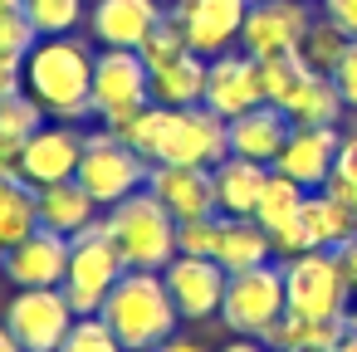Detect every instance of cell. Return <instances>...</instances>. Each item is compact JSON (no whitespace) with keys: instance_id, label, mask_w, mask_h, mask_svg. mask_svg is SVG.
Here are the masks:
<instances>
[{"instance_id":"28","label":"cell","mask_w":357,"mask_h":352,"mask_svg":"<svg viewBox=\"0 0 357 352\" xmlns=\"http://www.w3.org/2000/svg\"><path fill=\"white\" fill-rule=\"evenodd\" d=\"M45 118H50V113H45L25 89H20V93H10V98H0V152L20 162L25 142L45 128Z\"/></svg>"},{"instance_id":"13","label":"cell","mask_w":357,"mask_h":352,"mask_svg":"<svg viewBox=\"0 0 357 352\" xmlns=\"http://www.w3.org/2000/svg\"><path fill=\"white\" fill-rule=\"evenodd\" d=\"M264 103V84H259V59H250L245 49H225L215 59H206V108L220 113L225 123L259 108Z\"/></svg>"},{"instance_id":"36","label":"cell","mask_w":357,"mask_h":352,"mask_svg":"<svg viewBox=\"0 0 357 352\" xmlns=\"http://www.w3.org/2000/svg\"><path fill=\"white\" fill-rule=\"evenodd\" d=\"M186 49H191V45H186V35H181V30H176V20L167 15V20H162V25H157V30L142 40V49H137V54H142V64H147V69H157V64L181 59Z\"/></svg>"},{"instance_id":"26","label":"cell","mask_w":357,"mask_h":352,"mask_svg":"<svg viewBox=\"0 0 357 352\" xmlns=\"http://www.w3.org/2000/svg\"><path fill=\"white\" fill-rule=\"evenodd\" d=\"M30 230H40V186H30L20 171L0 176V245H20Z\"/></svg>"},{"instance_id":"49","label":"cell","mask_w":357,"mask_h":352,"mask_svg":"<svg viewBox=\"0 0 357 352\" xmlns=\"http://www.w3.org/2000/svg\"><path fill=\"white\" fill-rule=\"evenodd\" d=\"M0 274H6V245H0Z\"/></svg>"},{"instance_id":"29","label":"cell","mask_w":357,"mask_h":352,"mask_svg":"<svg viewBox=\"0 0 357 352\" xmlns=\"http://www.w3.org/2000/svg\"><path fill=\"white\" fill-rule=\"evenodd\" d=\"M303 201H308V191H303L298 181H289V176L269 171V181H264V191H259V206H255V220L274 235L279 225H289V220L303 211Z\"/></svg>"},{"instance_id":"3","label":"cell","mask_w":357,"mask_h":352,"mask_svg":"<svg viewBox=\"0 0 357 352\" xmlns=\"http://www.w3.org/2000/svg\"><path fill=\"white\" fill-rule=\"evenodd\" d=\"M98 318L118 332V342L128 352H147V347L176 337V323H181V313L167 293V279L152 269H128L113 284V293L103 298Z\"/></svg>"},{"instance_id":"18","label":"cell","mask_w":357,"mask_h":352,"mask_svg":"<svg viewBox=\"0 0 357 352\" xmlns=\"http://www.w3.org/2000/svg\"><path fill=\"white\" fill-rule=\"evenodd\" d=\"M167 20L162 0H93L89 35L103 49H142V40Z\"/></svg>"},{"instance_id":"17","label":"cell","mask_w":357,"mask_h":352,"mask_svg":"<svg viewBox=\"0 0 357 352\" xmlns=\"http://www.w3.org/2000/svg\"><path fill=\"white\" fill-rule=\"evenodd\" d=\"M337 128H294L284 152L274 157V171L298 181L303 191H323L333 181V167H337Z\"/></svg>"},{"instance_id":"47","label":"cell","mask_w":357,"mask_h":352,"mask_svg":"<svg viewBox=\"0 0 357 352\" xmlns=\"http://www.w3.org/2000/svg\"><path fill=\"white\" fill-rule=\"evenodd\" d=\"M15 171V157H6V152H0V176H10Z\"/></svg>"},{"instance_id":"20","label":"cell","mask_w":357,"mask_h":352,"mask_svg":"<svg viewBox=\"0 0 357 352\" xmlns=\"http://www.w3.org/2000/svg\"><path fill=\"white\" fill-rule=\"evenodd\" d=\"M289 132H294L289 113H284V108H274V103H259V108H250V113L230 118V152H235V157H250V162L274 167V157L284 152Z\"/></svg>"},{"instance_id":"22","label":"cell","mask_w":357,"mask_h":352,"mask_svg":"<svg viewBox=\"0 0 357 352\" xmlns=\"http://www.w3.org/2000/svg\"><path fill=\"white\" fill-rule=\"evenodd\" d=\"M274 259V235L255 215H220V240H215V264L225 274L255 269Z\"/></svg>"},{"instance_id":"14","label":"cell","mask_w":357,"mask_h":352,"mask_svg":"<svg viewBox=\"0 0 357 352\" xmlns=\"http://www.w3.org/2000/svg\"><path fill=\"white\" fill-rule=\"evenodd\" d=\"M84 137H89V132H79L74 123H45V128L25 142L15 171H20L30 186L74 181V176H79V157H84Z\"/></svg>"},{"instance_id":"38","label":"cell","mask_w":357,"mask_h":352,"mask_svg":"<svg viewBox=\"0 0 357 352\" xmlns=\"http://www.w3.org/2000/svg\"><path fill=\"white\" fill-rule=\"evenodd\" d=\"M333 186L357 191V132H347L337 142V167H333Z\"/></svg>"},{"instance_id":"45","label":"cell","mask_w":357,"mask_h":352,"mask_svg":"<svg viewBox=\"0 0 357 352\" xmlns=\"http://www.w3.org/2000/svg\"><path fill=\"white\" fill-rule=\"evenodd\" d=\"M333 352H357V332H347V328H342V342H337Z\"/></svg>"},{"instance_id":"19","label":"cell","mask_w":357,"mask_h":352,"mask_svg":"<svg viewBox=\"0 0 357 352\" xmlns=\"http://www.w3.org/2000/svg\"><path fill=\"white\" fill-rule=\"evenodd\" d=\"M147 191H152L176 220L220 215V211H215V181H211V167H167V162H152Z\"/></svg>"},{"instance_id":"44","label":"cell","mask_w":357,"mask_h":352,"mask_svg":"<svg viewBox=\"0 0 357 352\" xmlns=\"http://www.w3.org/2000/svg\"><path fill=\"white\" fill-rule=\"evenodd\" d=\"M0 352H25V347H20V342H15V332H10V328H6V323H0Z\"/></svg>"},{"instance_id":"34","label":"cell","mask_w":357,"mask_h":352,"mask_svg":"<svg viewBox=\"0 0 357 352\" xmlns=\"http://www.w3.org/2000/svg\"><path fill=\"white\" fill-rule=\"evenodd\" d=\"M59 352H128V347L118 342V332H113L98 313H79Z\"/></svg>"},{"instance_id":"42","label":"cell","mask_w":357,"mask_h":352,"mask_svg":"<svg viewBox=\"0 0 357 352\" xmlns=\"http://www.w3.org/2000/svg\"><path fill=\"white\" fill-rule=\"evenodd\" d=\"M147 352H206L201 342H186V337H167V342H157V347H147Z\"/></svg>"},{"instance_id":"15","label":"cell","mask_w":357,"mask_h":352,"mask_svg":"<svg viewBox=\"0 0 357 352\" xmlns=\"http://www.w3.org/2000/svg\"><path fill=\"white\" fill-rule=\"evenodd\" d=\"M162 279H167V293H172L176 313H181L186 323H206V318L220 313V298H225V279H230V274H225L215 259L176 254V259L162 269Z\"/></svg>"},{"instance_id":"40","label":"cell","mask_w":357,"mask_h":352,"mask_svg":"<svg viewBox=\"0 0 357 352\" xmlns=\"http://www.w3.org/2000/svg\"><path fill=\"white\" fill-rule=\"evenodd\" d=\"M25 89V64H10V59H0V98H10Z\"/></svg>"},{"instance_id":"23","label":"cell","mask_w":357,"mask_h":352,"mask_svg":"<svg viewBox=\"0 0 357 352\" xmlns=\"http://www.w3.org/2000/svg\"><path fill=\"white\" fill-rule=\"evenodd\" d=\"M98 201L79 186V181H54V186H40V225L54 230V235H79L98 220Z\"/></svg>"},{"instance_id":"39","label":"cell","mask_w":357,"mask_h":352,"mask_svg":"<svg viewBox=\"0 0 357 352\" xmlns=\"http://www.w3.org/2000/svg\"><path fill=\"white\" fill-rule=\"evenodd\" d=\"M323 15L333 25H342L347 40H357V0H323Z\"/></svg>"},{"instance_id":"1","label":"cell","mask_w":357,"mask_h":352,"mask_svg":"<svg viewBox=\"0 0 357 352\" xmlns=\"http://www.w3.org/2000/svg\"><path fill=\"white\" fill-rule=\"evenodd\" d=\"M108 132H118L147 162H167V167H215L230 157V123L206 103H191V108L147 103L142 113L113 123Z\"/></svg>"},{"instance_id":"35","label":"cell","mask_w":357,"mask_h":352,"mask_svg":"<svg viewBox=\"0 0 357 352\" xmlns=\"http://www.w3.org/2000/svg\"><path fill=\"white\" fill-rule=\"evenodd\" d=\"M215 240H220V215H201V220H176V254L215 259Z\"/></svg>"},{"instance_id":"5","label":"cell","mask_w":357,"mask_h":352,"mask_svg":"<svg viewBox=\"0 0 357 352\" xmlns=\"http://www.w3.org/2000/svg\"><path fill=\"white\" fill-rule=\"evenodd\" d=\"M147 171H152V162H147L137 147H128L118 132L98 128V132L84 137V157H79V176H74V181L108 211V206L137 196V191L147 186Z\"/></svg>"},{"instance_id":"32","label":"cell","mask_w":357,"mask_h":352,"mask_svg":"<svg viewBox=\"0 0 357 352\" xmlns=\"http://www.w3.org/2000/svg\"><path fill=\"white\" fill-rule=\"evenodd\" d=\"M35 45H40V35H35V25H30V15H25V6H6V10H0V59L25 64Z\"/></svg>"},{"instance_id":"2","label":"cell","mask_w":357,"mask_h":352,"mask_svg":"<svg viewBox=\"0 0 357 352\" xmlns=\"http://www.w3.org/2000/svg\"><path fill=\"white\" fill-rule=\"evenodd\" d=\"M93 49L89 40L59 35L40 40L25 59V93L59 123H84L93 118Z\"/></svg>"},{"instance_id":"31","label":"cell","mask_w":357,"mask_h":352,"mask_svg":"<svg viewBox=\"0 0 357 352\" xmlns=\"http://www.w3.org/2000/svg\"><path fill=\"white\" fill-rule=\"evenodd\" d=\"M25 6V15H30V25H35V35L40 40H59V35H74L84 20H89V0H20Z\"/></svg>"},{"instance_id":"21","label":"cell","mask_w":357,"mask_h":352,"mask_svg":"<svg viewBox=\"0 0 357 352\" xmlns=\"http://www.w3.org/2000/svg\"><path fill=\"white\" fill-rule=\"evenodd\" d=\"M269 171H274V167L250 162V157H235V152H230L225 162H215V167H211V181H215V211H220V215H255Z\"/></svg>"},{"instance_id":"25","label":"cell","mask_w":357,"mask_h":352,"mask_svg":"<svg viewBox=\"0 0 357 352\" xmlns=\"http://www.w3.org/2000/svg\"><path fill=\"white\" fill-rule=\"evenodd\" d=\"M147 74H152V103H162V108L206 103V59H201L196 49H186L181 59L157 64V69H147Z\"/></svg>"},{"instance_id":"24","label":"cell","mask_w":357,"mask_h":352,"mask_svg":"<svg viewBox=\"0 0 357 352\" xmlns=\"http://www.w3.org/2000/svg\"><path fill=\"white\" fill-rule=\"evenodd\" d=\"M269 352H333L342 342V318H308V313H284L264 337Z\"/></svg>"},{"instance_id":"4","label":"cell","mask_w":357,"mask_h":352,"mask_svg":"<svg viewBox=\"0 0 357 352\" xmlns=\"http://www.w3.org/2000/svg\"><path fill=\"white\" fill-rule=\"evenodd\" d=\"M103 225H108V235H113V245H118V254H123L128 269H152V274H162V269L176 259V215H172L147 186H142L137 196L108 206Z\"/></svg>"},{"instance_id":"9","label":"cell","mask_w":357,"mask_h":352,"mask_svg":"<svg viewBox=\"0 0 357 352\" xmlns=\"http://www.w3.org/2000/svg\"><path fill=\"white\" fill-rule=\"evenodd\" d=\"M152 103V74L137 49H98L93 59V118L103 128L142 113Z\"/></svg>"},{"instance_id":"30","label":"cell","mask_w":357,"mask_h":352,"mask_svg":"<svg viewBox=\"0 0 357 352\" xmlns=\"http://www.w3.org/2000/svg\"><path fill=\"white\" fill-rule=\"evenodd\" d=\"M318 69L303 59V54H279V59H264L259 64V84H264V103H274V108H284L308 79H313Z\"/></svg>"},{"instance_id":"27","label":"cell","mask_w":357,"mask_h":352,"mask_svg":"<svg viewBox=\"0 0 357 352\" xmlns=\"http://www.w3.org/2000/svg\"><path fill=\"white\" fill-rule=\"evenodd\" d=\"M342 93H337V84H333V74H313L289 103H284V113H289V123L294 128H337V118H342Z\"/></svg>"},{"instance_id":"11","label":"cell","mask_w":357,"mask_h":352,"mask_svg":"<svg viewBox=\"0 0 357 352\" xmlns=\"http://www.w3.org/2000/svg\"><path fill=\"white\" fill-rule=\"evenodd\" d=\"M74 318L79 313L64 298V289H20L6 303V328L15 332V342L25 352H59Z\"/></svg>"},{"instance_id":"8","label":"cell","mask_w":357,"mask_h":352,"mask_svg":"<svg viewBox=\"0 0 357 352\" xmlns=\"http://www.w3.org/2000/svg\"><path fill=\"white\" fill-rule=\"evenodd\" d=\"M284 293H289V313H308V318H342L352 308V279L337 259V250H308L284 259Z\"/></svg>"},{"instance_id":"33","label":"cell","mask_w":357,"mask_h":352,"mask_svg":"<svg viewBox=\"0 0 357 352\" xmlns=\"http://www.w3.org/2000/svg\"><path fill=\"white\" fill-rule=\"evenodd\" d=\"M342 49H347L342 25H333L328 15H323V20H313V30H308V40H303V59H308L318 74H333V64L342 59Z\"/></svg>"},{"instance_id":"7","label":"cell","mask_w":357,"mask_h":352,"mask_svg":"<svg viewBox=\"0 0 357 352\" xmlns=\"http://www.w3.org/2000/svg\"><path fill=\"white\" fill-rule=\"evenodd\" d=\"M123 274H128V264H123V254H118V245H113V235L98 215L89 230H79L69 240V274H64L59 289L74 303V313H98Z\"/></svg>"},{"instance_id":"6","label":"cell","mask_w":357,"mask_h":352,"mask_svg":"<svg viewBox=\"0 0 357 352\" xmlns=\"http://www.w3.org/2000/svg\"><path fill=\"white\" fill-rule=\"evenodd\" d=\"M289 313V293H284V259L240 269L225 279V298H220V318L235 337H264L279 318Z\"/></svg>"},{"instance_id":"10","label":"cell","mask_w":357,"mask_h":352,"mask_svg":"<svg viewBox=\"0 0 357 352\" xmlns=\"http://www.w3.org/2000/svg\"><path fill=\"white\" fill-rule=\"evenodd\" d=\"M308 0H250V15L240 30V49L250 59H279V54H303V40L313 30Z\"/></svg>"},{"instance_id":"12","label":"cell","mask_w":357,"mask_h":352,"mask_svg":"<svg viewBox=\"0 0 357 352\" xmlns=\"http://www.w3.org/2000/svg\"><path fill=\"white\" fill-rule=\"evenodd\" d=\"M167 15L176 20V30L186 35V45L201 59H215V54H225V49L240 45L250 0H172Z\"/></svg>"},{"instance_id":"46","label":"cell","mask_w":357,"mask_h":352,"mask_svg":"<svg viewBox=\"0 0 357 352\" xmlns=\"http://www.w3.org/2000/svg\"><path fill=\"white\" fill-rule=\"evenodd\" d=\"M342 328H347V332H357V308H347V313H342Z\"/></svg>"},{"instance_id":"37","label":"cell","mask_w":357,"mask_h":352,"mask_svg":"<svg viewBox=\"0 0 357 352\" xmlns=\"http://www.w3.org/2000/svg\"><path fill=\"white\" fill-rule=\"evenodd\" d=\"M333 84H337V93H342V103L357 108V40H347L342 59L333 64Z\"/></svg>"},{"instance_id":"41","label":"cell","mask_w":357,"mask_h":352,"mask_svg":"<svg viewBox=\"0 0 357 352\" xmlns=\"http://www.w3.org/2000/svg\"><path fill=\"white\" fill-rule=\"evenodd\" d=\"M337 259H342V269H347V279H352V289H357V235H352L347 245H337Z\"/></svg>"},{"instance_id":"16","label":"cell","mask_w":357,"mask_h":352,"mask_svg":"<svg viewBox=\"0 0 357 352\" xmlns=\"http://www.w3.org/2000/svg\"><path fill=\"white\" fill-rule=\"evenodd\" d=\"M64 274H69V235H54L40 225L6 250V279L15 289H59Z\"/></svg>"},{"instance_id":"48","label":"cell","mask_w":357,"mask_h":352,"mask_svg":"<svg viewBox=\"0 0 357 352\" xmlns=\"http://www.w3.org/2000/svg\"><path fill=\"white\" fill-rule=\"evenodd\" d=\"M328 186H333V181H328ZM342 191H347V186H342ZM347 201H352V206H357V191H347Z\"/></svg>"},{"instance_id":"43","label":"cell","mask_w":357,"mask_h":352,"mask_svg":"<svg viewBox=\"0 0 357 352\" xmlns=\"http://www.w3.org/2000/svg\"><path fill=\"white\" fill-rule=\"evenodd\" d=\"M220 352H269V347H264L259 337H235V342H225Z\"/></svg>"}]
</instances>
